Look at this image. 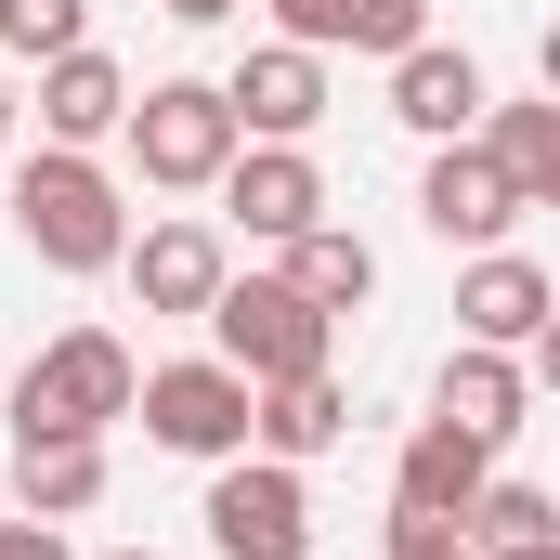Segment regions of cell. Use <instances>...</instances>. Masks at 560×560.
I'll list each match as a JSON object with an SVG mask.
<instances>
[{
	"instance_id": "ba28073f",
	"label": "cell",
	"mask_w": 560,
	"mask_h": 560,
	"mask_svg": "<svg viewBox=\"0 0 560 560\" xmlns=\"http://www.w3.org/2000/svg\"><path fill=\"white\" fill-rule=\"evenodd\" d=\"M222 222H235L248 248H300V235L326 222V170H313V143H248V156L222 170Z\"/></svg>"
},
{
	"instance_id": "9a60e30c",
	"label": "cell",
	"mask_w": 560,
	"mask_h": 560,
	"mask_svg": "<svg viewBox=\"0 0 560 560\" xmlns=\"http://www.w3.org/2000/svg\"><path fill=\"white\" fill-rule=\"evenodd\" d=\"M235 118H248V143H313V118H326V52H300V39H261L235 79Z\"/></svg>"
},
{
	"instance_id": "d4e9b609",
	"label": "cell",
	"mask_w": 560,
	"mask_h": 560,
	"mask_svg": "<svg viewBox=\"0 0 560 560\" xmlns=\"http://www.w3.org/2000/svg\"><path fill=\"white\" fill-rule=\"evenodd\" d=\"M522 365H535V392H548V405H560V313H548V326H535V352H522Z\"/></svg>"
},
{
	"instance_id": "ac0fdd59",
	"label": "cell",
	"mask_w": 560,
	"mask_h": 560,
	"mask_svg": "<svg viewBox=\"0 0 560 560\" xmlns=\"http://www.w3.org/2000/svg\"><path fill=\"white\" fill-rule=\"evenodd\" d=\"M339 443H352V392H339V365H313V378H275V392H261V456L313 469V456H339Z\"/></svg>"
},
{
	"instance_id": "7c38bea8",
	"label": "cell",
	"mask_w": 560,
	"mask_h": 560,
	"mask_svg": "<svg viewBox=\"0 0 560 560\" xmlns=\"http://www.w3.org/2000/svg\"><path fill=\"white\" fill-rule=\"evenodd\" d=\"M560 313V287L522 261V248H482L469 275H456V339H482V352H535V326Z\"/></svg>"
},
{
	"instance_id": "484cf974",
	"label": "cell",
	"mask_w": 560,
	"mask_h": 560,
	"mask_svg": "<svg viewBox=\"0 0 560 560\" xmlns=\"http://www.w3.org/2000/svg\"><path fill=\"white\" fill-rule=\"evenodd\" d=\"M156 13H170V26H222L235 0H156Z\"/></svg>"
},
{
	"instance_id": "2e32d148",
	"label": "cell",
	"mask_w": 560,
	"mask_h": 560,
	"mask_svg": "<svg viewBox=\"0 0 560 560\" xmlns=\"http://www.w3.org/2000/svg\"><path fill=\"white\" fill-rule=\"evenodd\" d=\"M522 405H535V365H522V352H482V339H456V352H443V378H430V418L482 430V443H509Z\"/></svg>"
},
{
	"instance_id": "603a6c76",
	"label": "cell",
	"mask_w": 560,
	"mask_h": 560,
	"mask_svg": "<svg viewBox=\"0 0 560 560\" xmlns=\"http://www.w3.org/2000/svg\"><path fill=\"white\" fill-rule=\"evenodd\" d=\"M392 560H482L456 522H418V509H392Z\"/></svg>"
},
{
	"instance_id": "6da1fadb",
	"label": "cell",
	"mask_w": 560,
	"mask_h": 560,
	"mask_svg": "<svg viewBox=\"0 0 560 560\" xmlns=\"http://www.w3.org/2000/svg\"><path fill=\"white\" fill-rule=\"evenodd\" d=\"M13 235H26V261H52V275H118V261H131V196H118L105 156L39 143V156L13 170Z\"/></svg>"
},
{
	"instance_id": "d6986e66",
	"label": "cell",
	"mask_w": 560,
	"mask_h": 560,
	"mask_svg": "<svg viewBox=\"0 0 560 560\" xmlns=\"http://www.w3.org/2000/svg\"><path fill=\"white\" fill-rule=\"evenodd\" d=\"M275 275L300 287L313 313H365V300H378V248H365L352 222H313L300 248H275Z\"/></svg>"
},
{
	"instance_id": "e0dca14e",
	"label": "cell",
	"mask_w": 560,
	"mask_h": 560,
	"mask_svg": "<svg viewBox=\"0 0 560 560\" xmlns=\"http://www.w3.org/2000/svg\"><path fill=\"white\" fill-rule=\"evenodd\" d=\"M275 39H300V52H418L430 0H275Z\"/></svg>"
},
{
	"instance_id": "4fadbf2b",
	"label": "cell",
	"mask_w": 560,
	"mask_h": 560,
	"mask_svg": "<svg viewBox=\"0 0 560 560\" xmlns=\"http://www.w3.org/2000/svg\"><path fill=\"white\" fill-rule=\"evenodd\" d=\"M495 482V443L456 418H418L405 430V469H392V509H418V522H469V495Z\"/></svg>"
},
{
	"instance_id": "f1b7e54d",
	"label": "cell",
	"mask_w": 560,
	"mask_h": 560,
	"mask_svg": "<svg viewBox=\"0 0 560 560\" xmlns=\"http://www.w3.org/2000/svg\"><path fill=\"white\" fill-rule=\"evenodd\" d=\"M118 560H156V548H118Z\"/></svg>"
},
{
	"instance_id": "cb8c5ba5",
	"label": "cell",
	"mask_w": 560,
	"mask_h": 560,
	"mask_svg": "<svg viewBox=\"0 0 560 560\" xmlns=\"http://www.w3.org/2000/svg\"><path fill=\"white\" fill-rule=\"evenodd\" d=\"M0 560H79V548H66V522H0Z\"/></svg>"
},
{
	"instance_id": "44dd1931",
	"label": "cell",
	"mask_w": 560,
	"mask_h": 560,
	"mask_svg": "<svg viewBox=\"0 0 560 560\" xmlns=\"http://www.w3.org/2000/svg\"><path fill=\"white\" fill-rule=\"evenodd\" d=\"M482 143L509 156L522 209H560V92H535V105H495V118H482Z\"/></svg>"
},
{
	"instance_id": "4316f807",
	"label": "cell",
	"mask_w": 560,
	"mask_h": 560,
	"mask_svg": "<svg viewBox=\"0 0 560 560\" xmlns=\"http://www.w3.org/2000/svg\"><path fill=\"white\" fill-rule=\"evenodd\" d=\"M535 79H548V92H560V13H548V39H535Z\"/></svg>"
},
{
	"instance_id": "3957f363",
	"label": "cell",
	"mask_w": 560,
	"mask_h": 560,
	"mask_svg": "<svg viewBox=\"0 0 560 560\" xmlns=\"http://www.w3.org/2000/svg\"><path fill=\"white\" fill-rule=\"evenodd\" d=\"M143 443L156 456H196V469H222V456H248L261 443V378H235L222 352H183V365H143Z\"/></svg>"
},
{
	"instance_id": "8fae6325",
	"label": "cell",
	"mask_w": 560,
	"mask_h": 560,
	"mask_svg": "<svg viewBox=\"0 0 560 560\" xmlns=\"http://www.w3.org/2000/svg\"><path fill=\"white\" fill-rule=\"evenodd\" d=\"M131 66H118V52H92V39H79V52H52V66H39V143H79V156H92V143H118L131 131Z\"/></svg>"
},
{
	"instance_id": "83f0119b",
	"label": "cell",
	"mask_w": 560,
	"mask_h": 560,
	"mask_svg": "<svg viewBox=\"0 0 560 560\" xmlns=\"http://www.w3.org/2000/svg\"><path fill=\"white\" fill-rule=\"evenodd\" d=\"M0 143H13V66H0Z\"/></svg>"
},
{
	"instance_id": "7402d4cb",
	"label": "cell",
	"mask_w": 560,
	"mask_h": 560,
	"mask_svg": "<svg viewBox=\"0 0 560 560\" xmlns=\"http://www.w3.org/2000/svg\"><path fill=\"white\" fill-rule=\"evenodd\" d=\"M92 39V0H0V66H52Z\"/></svg>"
},
{
	"instance_id": "5b68a950",
	"label": "cell",
	"mask_w": 560,
	"mask_h": 560,
	"mask_svg": "<svg viewBox=\"0 0 560 560\" xmlns=\"http://www.w3.org/2000/svg\"><path fill=\"white\" fill-rule=\"evenodd\" d=\"M209 339H222V365H235V378H261V392H275V378H313V365L339 352V313H313L287 275H235L222 300H209Z\"/></svg>"
},
{
	"instance_id": "7a4b0ae2",
	"label": "cell",
	"mask_w": 560,
	"mask_h": 560,
	"mask_svg": "<svg viewBox=\"0 0 560 560\" xmlns=\"http://www.w3.org/2000/svg\"><path fill=\"white\" fill-rule=\"evenodd\" d=\"M118 143H131V170L156 196H222V170L248 156V118H235L222 79H143V105H131Z\"/></svg>"
},
{
	"instance_id": "5bb4252c",
	"label": "cell",
	"mask_w": 560,
	"mask_h": 560,
	"mask_svg": "<svg viewBox=\"0 0 560 560\" xmlns=\"http://www.w3.org/2000/svg\"><path fill=\"white\" fill-rule=\"evenodd\" d=\"M13 509L26 522H92L105 509V430H13Z\"/></svg>"
},
{
	"instance_id": "52a82bcc",
	"label": "cell",
	"mask_w": 560,
	"mask_h": 560,
	"mask_svg": "<svg viewBox=\"0 0 560 560\" xmlns=\"http://www.w3.org/2000/svg\"><path fill=\"white\" fill-rule=\"evenodd\" d=\"M418 222L443 248H509V222H522V183H509V156L469 131V143H430L418 170Z\"/></svg>"
},
{
	"instance_id": "ffe728a7",
	"label": "cell",
	"mask_w": 560,
	"mask_h": 560,
	"mask_svg": "<svg viewBox=\"0 0 560 560\" xmlns=\"http://www.w3.org/2000/svg\"><path fill=\"white\" fill-rule=\"evenodd\" d=\"M456 535H469L482 560H560V495H548V482H509V469H495V482L469 495V522H456Z\"/></svg>"
},
{
	"instance_id": "30bf717a",
	"label": "cell",
	"mask_w": 560,
	"mask_h": 560,
	"mask_svg": "<svg viewBox=\"0 0 560 560\" xmlns=\"http://www.w3.org/2000/svg\"><path fill=\"white\" fill-rule=\"evenodd\" d=\"M392 118L418 143H469L495 118V92H482V52H456V39H418V52H392Z\"/></svg>"
},
{
	"instance_id": "8992f818",
	"label": "cell",
	"mask_w": 560,
	"mask_h": 560,
	"mask_svg": "<svg viewBox=\"0 0 560 560\" xmlns=\"http://www.w3.org/2000/svg\"><path fill=\"white\" fill-rule=\"evenodd\" d=\"M196 522H209L222 560H313V482H300L287 456L248 443V456L209 469V509H196Z\"/></svg>"
},
{
	"instance_id": "9c48e42d",
	"label": "cell",
	"mask_w": 560,
	"mask_h": 560,
	"mask_svg": "<svg viewBox=\"0 0 560 560\" xmlns=\"http://www.w3.org/2000/svg\"><path fill=\"white\" fill-rule=\"evenodd\" d=\"M118 275H131L143 313H196V326H209V300L235 287V248H222V222H196V209H183V222H143Z\"/></svg>"
},
{
	"instance_id": "277c9868",
	"label": "cell",
	"mask_w": 560,
	"mask_h": 560,
	"mask_svg": "<svg viewBox=\"0 0 560 560\" xmlns=\"http://www.w3.org/2000/svg\"><path fill=\"white\" fill-rule=\"evenodd\" d=\"M143 405V365L118 326H66V339H39L26 352V378H13V430H118Z\"/></svg>"
}]
</instances>
